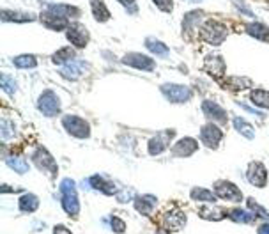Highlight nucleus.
I'll return each mask as SVG.
<instances>
[{
	"label": "nucleus",
	"mask_w": 269,
	"mask_h": 234,
	"mask_svg": "<svg viewBox=\"0 0 269 234\" xmlns=\"http://www.w3.org/2000/svg\"><path fill=\"white\" fill-rule=\"evenodd\" d=\"M61 200L66 213L71 218H78V215H80V199H78L76 185L69 177L62 179L61 183Z\"/></svg>",
	"instance_id": "nucleus-1"
},
{
	"label": "nucleus",
	"mask_w": 269,
	"mask_h": 234,
	"mask_svg": "<svg viewBox=\"0 0 269 234\" xmlns=\"http://www.w3.org/2000/svg\"><path fill=\"white\" fill-rule=\"evenodd\" d=\"M62 126L69 135L76 137V139H89L91 135V126L85 119L78 117V116H64L62 117Z\"/></svg>",
	"instance_id": "nucleus-2"
},
{
	"label": "nucleus",
	"mask_w": 269,
	"mask_h": 234,
	"mask_svg": "<svg viewBox=\"0 0 269 234\" xmlns=\"http://www.w3.org/2000/svg\"><path fill=\"white\" fill-rule=\"evenodd\" d=\"M32 162L36 163V167L39 170H43L46 176L50 177H55L57 176V162L53 160V156L48 153L44 147H37L36 151H34L32 154Z\"/></svg>",
	"instance_id": "nucleus-3"
},
{
	"label": "nucleus",
	"mask_w": 269,
	"mask_h": 234,
	"mask_svg": "<svg viewBox=\"0 0 269 234\" xmlns=\"http://www.w3.org/2000/svg\"><path fill=\"white\" fill-rule=\"evenodd\" d=\"M37 109L41 110V114H44L46 117H55L61 112V99L55 94L53 91H44L43 94L37 99Z\"/></svg>",
	"instance_id": "nucleus-4"
},
{
	"label": "nucleus",
	"mask_w": 269,
	"mask_h": 234,
	"mask_svg": "<svg viewBox=\"0 0 269 234\" xmlns=\"http://www.w3.org/2000/svg\"><path fill=\"white\" fill-rule=\"evenodd\" d=\"M214 194L218 199L222 200H227V202H241L243 200V192L239 190L237 187H235L234 183H230V181H225V179H220L214 183Z\"/></svg>",
	"instance_id": "nucleus-5"
},
{
	"label": "nucleus",
	"mask_w": 269,
	"mask_h": 234,
	"mask_svg": "<svg viewBox=\"0 0 269 234\" xmlns=\"http://www.w3.org/2000/svg\"><path fill=\"white\" fill-rule=\"evenodd\" d=\"M162 92L170 103H186L188 99H192V96H193L192 89L186 87V85H179V84L162 85Z\"/></svg>",
	"instance_id": "nucleus-6"
},
{
	"label": "nucleus",
	"mask_w": 269,
	"mask_h": 234,
	"mask_svg": "<svg viewBox=\"0 0 269 234\" xmlns=\"http://www.w3.org/2000/svg\"><path fill=\"white\" fill-rule=\"evenodd\" d=\"M200 32H202V38L207 41V43L214 44V46L222 44L227 38V29L222 23H218V21H207L202 27Z\"/></svg>",
	"instance_id": "nucleus-7"
},
{
	"label": "nucleus",
	"mask_w": 269,
	"mask_h": 234,
	"mask_svg": "<svg viewBox=\"0 0 269 234\" xmlns=\"http://www.w3.org/2000/svg\"><path fill=\"white\" fill-rule=\"evenodd\" d=\"M246 179L250 185H253L255 188H266L267 185V169L264 167V163L260 162H252L246 170Z\"/></svg>",
	"instance_id": "nucleus-8"
},
{
	"label": "nucleus",
	"mask_w": 269,
	"mask_h": 234,
	"mask_svg": "<svg viewBox=\"0 0 269 234\" xmlns=\"http://www.w3.org/2000/svg\"><path fill=\"white\" fill-rule=\"evenodd\" d=\"M223 139V132L216 126V122H207L200 128V140L209 149H216Z\"/></svg>",
	"instance_id": "nucleus-9"
},
{
	"label": "nucleus",
	"mask_w": 269,
	"mask_h": 234,
	"mask_svg": "<svg viewBox=\"0 0 269 234\" xmlns=\"http://www.w3.org/2000/svg\"><path fill=\"white\" fill-rule=\"evenodd\" d=\"M163 225L172 232L181 231L186 225V215L181 210H177V207H172L167 213H163Z\"/></svg>",
	"instance_id": "nucleus-10"
},
{
	"label": "nucleus",
	"mask_w": 269,
	"mask_h": 234,
	"mask_svg": "<svg viewBox=\"0 0 269 234\" xmlns=\"http://www.w3.org/2000/svg\"><path fill=\"white\" fill-rule=\"evenodd\" d=\"M175 135L174 129H165V132H159L158 135H154V139L149 140V154L158 156L167 149V146L170 144L172 137Z\"/></svg>",
	"instance_id": "nucleus-11"
},
{
	"label": "nucleus",
	"mask_w": 269,
	"mask_h": 234,
	"mask_svg": "<svg viewBox=\"0 0 269 234\" xmlns=\"http://www.w3.org/2000/svg\"><path fill=\"white\" fill-rule=\"evenodd\" d=\"M202 112H204V116L207 117L209 121L216 122V124H225V122L229 121V117H227V110L222 109V107L214 101L202 103Z\"/></svg>",
	"instance_id": "nucleus-12"
},
{
	"label": "nucleus",
	"mask_w": 269,
	"mask_h": 234,
	"mask_svg": "<svg viewBox=\"0 0 269 234\" xmlns=\"http://www.w3.org/2000/svg\"><path fill=\"white\" fill-rule=\"evenodd\" d=\"M67 39L73 46L76 48H84L89 43V32L84 25L80 23H71L67 27Z\"/></svg>",
	"instance_id": "nucleus-13"
},
{
	"label": "nucleus",
	"mask_w": 269,
	"mask_h": 234,
	"mask_svg": "<svg viewBox=\"0 0 269 234\" xmlns=\"http://www.w3.org/2000/svg\"><path fill=\"white\" fill-rule=\"evenodd\" d=\"M197 149H199V142L195 139H192V137H184V139H181L172 146V154L177 156V158H188Z\"/></svg>",
	"instance_id": "nucleus-14"
},
{
	"label": "nucleus",
	"mask_w": 269,
	"mask_h": 234,
	"mask_svg": "<svg viewBox=\"0 0 269 234\" xmlns=\"http://www.w3.org/2000/svg\"><path fill=\"white\" fill-rule=\"evenodd\" d=\"M122 62L131 68H137V69H142V71H152L154 69V61L142 54H128L122 57Z\"/></svg>",
	"instance_id": "nucleus-15"
},
{
	"label": "nucleus",
	"mask_w": 269,
	"mask_h": 234,
	"mask_svg": "<svg viewBox=\"0 0 269 234\" xmlns=\"http://www.w3.org/2000/svg\"><path fill=\"white\" fill-rule=\"evenodd\" d=\"M87 183L91 185V188H94V190H98L104 195H117L119 194V190L115 188V185L112 183L108 177L101 176V174H94L92 177H89Z\"/></svg>",
	"instance_id": "nucleus-16"
},
{
	"label": "nucleus",
	"mask_w": 269,
	"mask_h": 234,
	"mask_svg": "<svg viewBox=\"0 0 269 234\" xmlns=\"http://www.w3.org/2000/svg\"><path fill=\"white\" fill-rule=\"evenodd\" d=\"M158 206V199L154 195H138L134 197V210L144 217H151L154 207Z\"/></svg>",
	"instance_id": "nucleus-17"
},
{
	"label": "nucleus",
	"mask_w": 269,
	"mask_h": 234,
	"mask_svg": "<svg viewBox=\"0 0 269 234\" xmlns=\"http://www.w3.org/2000/svg\"><path fill=\"white\" fill-rule=\"evenodd\" d=\"M199 215L204 220H212V222H218V220H223L227 215V211L223 207L216 206V204H205L204 207L199 210Z\"/></svg>",
	"instance_id": "nucleus-18"
},
{
	"label": "nucleus",
	"mask_w": 269,
	"mask_h": 234,
	"mask_svg": "<svg viewBox=\"0 0 269 234\" xmlns=\"http://www.w3.org/2000/svg\"><path fill=\"white\" fill-rule=\"evenodd\" d=\"M41 21H43L48 29H55V31H62V29H67L71 25L69 20L57 16V14L50 13V11H46V13L41 14Z\"/></svg>",
	"instance_id": "nucleus-19"
},
{
	"label": "nucleus",
	"mask_w": 269,
	"mask_h": 234,
	"mask_svg": "<svg viewBox=\"0 0 269 234\" xmlns=\"http://www.w3.org/2000/svg\"><path fill=\"white\" fill-rule=\"evenodd\" d=\"M190 197H192V200H195V202H204V204H216V194L211 190H207V188H202V187H195L192 192H190Z\"/></svg>",
	"instance_id": "nucleus-20"
},
{
	"label": "nucleus",
	"mask_w": 269,
	"mask_h": 234,
	"mask_svg": "<svg viewBox=\"0 0 269 234\" xmlns=\"http://www.w3.org/2000/svg\"><path fill=\"white\" fill-rule=\"evenodd\" d=\"M229 218L232 222H239V224H253L257 218V215L253 211H246V210H241V207H234V210L227 211Z\"/></svg>",
	"instance_id": "nucleus-21"
},
{
	"label": "nucleus",
	"mask_w": 269,
	"mask_h": 234,
	"mask_svg": "<svg viewBox=\"0 0 269 234\" xmlns=\"http://www.w3.org/2000/svg\"><path fill=\"white\" fill-rule=\"evenodd\" d=\"M18 207L21 213H34L39 207V197L34 194H23L18 200Z\"/></svg>",
	"instance_id": "nucleus-22"
},
{
	"label": "nucleus",
	"mask_w": 269,
	"mask_h": 234,
	"mask_svg": "<svg viewBox=\"0 0 269 234\" xmlns=\"http://www.w3.org/2000/svg\"><path fill=\"white\" fill-rule=\"evenodd\" d=\"M205 69L209 73H212L214 76H222L225 73V62H223L222 57L218 55H212V57L205 59Z\"/></svg>",
	"instance_id": "nucleus-23"
},
{
	"label": "nucleus",
	"mask_w": 269,
	"mask_h": 234,
	"mask_svg": "<svg viewBox=\"0 0 269 234\" xmlns=\"http://www.w3.org/2000/svg\"><path fill=\"white\" fill-rule=\"evenodd\" d=\"M46 11H50V13L57 14V16H61V18H66V20H69L71 16H78V14H80V9H76V7H73V6H67V4L50 6Z\"/></svg>",
	"instance_id": "nucleus-24"
},
{
	"label": "nucleus",
	"mask_w": 269,
	"mask_h": 234,
	"mask_svg": "<svg viewBox=\"0 0 269 234\" xmlns=\"http://www.w3.org/2000/svg\"><path fill=\"white\" fill-rule=\"evenodd\" d=\"M234 128L237 129L245 139H248V140L255 139V128H253L250 122H246L243 117H234Z\"/></svg>",
	"instance_id": "nucleus-25"
},
{
	"label": "nucleus",
	"mask_w": 269,
	"mask_h": 234,
	"mask_svg": "<svg viewBox=\"0 0 269 234\" xmlns=\"http://www.w3.org/2000/svg\"><path fill=\"white\" fill-rule=\"evenodd\" d=\"M250 99L253 101V105L259 107V109H269V92L264 89H255L250 94Z\"/></svg>",
	"instance_id": "nucleus-26"
},
{
	"label": "nucleus",
	"mask_w": 269,
	"mask_h": 234,
	"mask_svg": "<svg viewBox=\"0 0 269 234\" xmlns=\"http://www.w3.org/2000/svg\"><path fill=\"white\" fill-rule=\"evenodd\" d=\"M92 14L98 21H106L110 18V11L106 9V6L103 4V0H91Z\"/></svg>",
	"instance_id": "nucleus-27"
},
{
	"label": "nucleus",
	"mask_w": 269,
	"mask_h": 234,
	"mask_svg": "<svg viewBox=\"0 0 269 234\" xmlns=\"http://www.w3.org/2000/svg\"><path fill=\"white\" fill-rule=\"evenodd\" d=\"M82 62H76V61H71L67 62L64 68H61V75L66 76V78H71V80H74V78H78L82 75Z\"/></svg>",
	"instance_id": "nucleus-28"
},
{
	"label": "nucleus",
	"mask_w": 269,
	"mask_h": 234,
	"mask_svg": "<svg viewBox=\"0 0 269 234\" xmlns=\"http://www.w3.org/2000/svg\"><path fill=\"white\" fill-rule=\"evenodd\" d=\"M246 31H248L250 36H253L257 39H262V41L269 39V29L264 23H252L246 27Z\"/></svg>",
	"instance_id": "nucleus-29"
},
{
	"label": "nucleus",
	"mask_w": 269,
	"mask_h": 234,
	"mask_svg": "<svg viewBox=\"0 0 269 234\" xmlns=\"http://www.w3.org/2000/svg\"><path fill=\"white\" fill-rule=\"evenodd\" d=\"M6 162H7V165H9L16 174H27L29 169H31V167H29V163H27V160L18 158V156H11V158H7Z\"/></svg>",
	"instance_id": "nucleus-30"
},
{
	"label": "nucleus",
	"mask_w": 269,
	"mask_h": 234,
	"mask_svg": "<svg viewBox=\"0 0 269 234\" xmlns=\"http://www.w3.org/2000/svg\"><path fill=\"white\" fill-rule=\"evenodd\" d=\"M73 57H74V51L67 46V48H62V50L55 51L51 61H53V64H67V62H71Z\"/></svg>",
	"instance_id": "nucleus-31"
},
{
	"label": "nucleus",
	"mask_w": 269,
	"mask_h": 234,
	"mask_svg": "<svg viewBox=\"0 0 269 234\" xmlns=\"http://www.w3.org/2000/svg\"><path fill=\"white\" fill-rule=\"evenodd\" d=\"M145 44H147V48L152 51V54L156 55H167L168 54V46L162 43V41L158 39H152V38H147L145 39Z\"/></svg>",
	"instance_id": "nucleus-32"
},
{
	"label": "nucleus",
	"mask_w": 269,
	"mask_h": 234,
	"mask_svg": "<svg viewBox=\"0 0 269 234\" xmlns=\"http://www.w3.org/2000/svg\"><path fill=\"white\" fill-rule=\"evenodd\" d=\"M13 62H14V66L20 69H25V68L29 69V68H36L37 66V61L34 55H20V57H16Z\"/></svg>",
	"instance_id": "nucleus-33"
},
{
	"label": "nucleus",
	"mask_w": 269,
	"mask_h": 234,
	"mask_svg": "<svg viewBox=\"0 0 269 234\" xmlns=\"http://www.w3.org/2000/svg\"><path fill=\"white\" fill-rule=\"evenodd\" d=\"M248 210L253 211V213L257 215V218H264V220H269V211L264 210V207L260 206V204L257 202L255 199H252V197L248 199Z\"/></svg>",
	"instance_id": "nucleus-34"
},
{
	"label": "nucleus",
	"mask_w": 269,
	"mask_h": 234,
	"mask_svg": "<svg viewBox=\"0 0 269 234\" xmlns=\"http://www.w3.org/2000/svg\"><path fill=\"white\" fill-rule=\"evenodd\" d=\"M2 16H4V21H9V20H13V21H31V20H34V14L9 13V11H4Z\"/></svg>",
	"instance_id": "nucleus-35"
},
{
	"label": "nucleus",
	"mask_w": 269,
	"mask_h": 234,
	"mask_svg": "<svg viewBox=\"0 0 269 234\" xmlns=\"http://www.w3.org/2000/svg\"><path fill=\"white\" fill-rule=\"evenodd\" d=\"M110 227H112V231H114L115 234H122V232H126V222L122 220L121 217H115V215H112V217H110Z\"/></svg>",
	"instance_id": "nucleus-36"
},
{
	"label": "nucleus",
	"mask_w": 269,
	"mask_h": 234,
	"mask_svg": "<svg viewBox=\"0 0 269 234\" xmlns=\"http://www.w3.org/2000/svg\"><path fill=\"white\" fill-rule=\"evenodd\" d=\"M0 84H2L4 91L9 92V94H14V92H16V82H14L9 75H6V73L2 75V80H0Z\"/></svg>",
	"instance_id": "nucleus-37"
},
{
	"label": "nucleus",
	"mask_w": 269,
	"mask_h": 234,
	"mask_svg": "<svg viewBox=\"0 0 269 234\" xmlns=\"http://www.w3.org/2000/svg\"><path fill=\"white\" fill-rule=\"evenodd\" d=\"M250 85H252V82H250L248 78H230L229 87L232 89V91H243V89L250 87Z\"/></svg>",
	"instance_id": "nucleus-38"
},
{
	"label": "nucleus",
	"mask_w": 269,
	"mask_h": 234,
	"mask_svg": "<svg viewBox=\"0 0 269 234\" xmlns=\"http://www.w3.org/2000/svg\"><path fill=\"white\" fill-rule=\"evenodd\" d=\"M154 4H156V6H158L162 11H165V13L172 11V7H174V2H172V0H154Z\"/></svg>",
	"instance_id": "nucleus-39"
},
{
	"label": "nucleus",
	"mask_w": 269,
	"mask_h": 234,
	"mask_svg": "<svg viewBox=\"0 0 269 234\" xmlns=\"http://www.w3.org/2000/svg\"><path fill=\"white\" fill-rule=\"evenodd\" d=\"M53 234H73V232H71L69 229L66 227V225L59 224V225H55V227H53Z\"/></svg>",
	"instance_id": "nucleus-40"
},
{
	"label": "nucleus",
	"mask_w": 269,
	"mask_h": 234,
	"mask_svg": "<svg viewBox=\"0 0 269 234\" xmlns=\"http://www.w3.org/2000/svg\"><path fill=\"white\" fill-rule=\"evenodd\" d=\"M257 234H269V222L260 225V227L257 229Z\"/></svg>",
	"instance_id": "nucleus-41"
},
{
	"label": "nucleus",
	"mask_w": 269,
	"mask_h": 234,
	"mask_svg": "<svg viewBox=\"0 0 269 234\" xmlns=\"http://www.w3.org/2000/svg\"><path fill=\"white\" fill-rule=\"evenodd\" d=\"M119 2H121L122 6H131V4H134V0H119Z\"/></svg>",
	"instance_id": "nucleus-42"
}]
</instances>
